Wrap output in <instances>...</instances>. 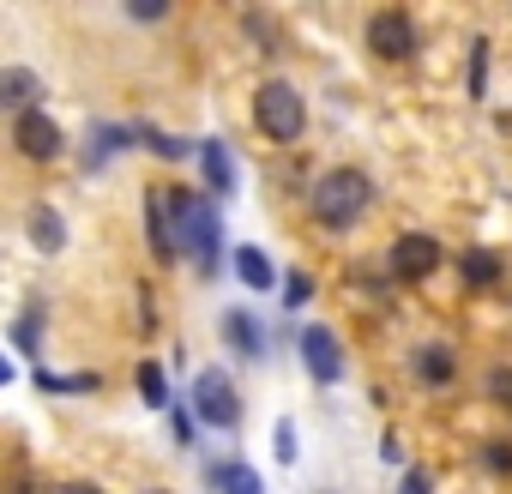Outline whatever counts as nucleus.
Masks as SVG:
<instances>
[{
  "label": "nucleus",
  "mask_w": 512,
  "mask_h": 494,
  "mask_svg": "<svg viewBox=\"0 0 512 494\" xmlns=\"http://www.w3.org/2000/svg\"><path fill=\"white\" fill-rule=\"evenodd\" d=\"M362 211H368V175H356V169H326V175L314 181V217H320L326 229H350Z\"/></svg>",
  "instance_id": "f257e3e1"
},
{
  "label": "nucleus",
  "mask_w": 512,
  "mask_h": 494,
  "mask_svg": "<svg viewBox=\"0 0 512 494\" xmlns=\"http://www.w3.org/2000/svg\"><path fill=\"white\" fill-rule=\"evenodd\" d=\"M253 121H260V133H266V139L296 145V139H302V127H308V103H302V91H296V85L272 79V85H260V97H253Z\"/></svg>",
  "instance_id": "f03ea898"
},
{
  "label": "nucleus",
  "mask_w": 512,
  "mask_h": 494,
  "mask_svg": "<svg viewBox=\"0 0 512 494\" xmlns=\"http://www.w3.org/2000/svg\"><path fill=\"white\" fill-rule=\"evenodd\" d=\"M169 199H175V217H181V247L193 254L199 272H211V266H217V241H223L211 199H199V193H175V187H169Z\"/></svg>",
  "instance_id": "7ed1b4c3"
},
{
  "label": "nucleus",
  "mask_w": 512,
  "mask_h": 494,
  "mask_svg": "<svg viewBox=\"0 0 512 494\" xmlns=\"http://www.w3.org/2000/svg\"><path fill=\"white\" fill-rule=\"evenodd\" d=\"M193 416L211 422V428H235L241 422V392H235V380L223 368H205L193 380Z\"/></svg>",
  "instance_id": "20e7f679"
},
{
  "label": "nucleus",
  "mask_w": 512,
  "mask_h": 494,
  "mask_svg": "<svg viewBox=\"0 0 512 494\" xmlns=\"http://www.w3.org/2000/svg\"><path fill=\"white\" fill-rule=\"evenodd\" d=\"M368 49H374L380 61H410V55H416V25H410V13H374Z\"/></svg>",
  "instance_id": "39448f33"
},
{
  "label": "nucleus",
  "mask_w": 512,
  "mask_h": 494,
  "mask_svg": "<svg viewBox=\"0 0 512 494\" xmlns=\"http://www.w3.org/2000/svg\"><path fill=\"white\" fill-rule=\"evenodd\" d=\"M13 145H19L31 163H49V157H61V127L49 121V109L19 115V121H13Z\"/></svg>",
  "instance_id": "423d86ee"
},
{
  "label": "nucleus",
  "mask_w": 512,
  "mask_h": 494,
  "mask_svg": "<svg viewBox=\"0 0 512 494\" xmlns=\"http://www.w3.org/2000/svg\"><path fill=\"white\" fill-rule=\"evenodd\" d=\"M434 266H440V241H434V235H404V241H392V278L416 284V278H428Z\"/></svg>",
  "instance_id": "0eeeda50"
},
{
  "label": "nucleus",
  "mask_w": 512,
  "mask_h": 494,
  "mask_svg": "<svg viewBox=\"0 0 512 494\" xmlns=\"http://www.w3.org/2000/svg\"><path fill=\"white\" fill-rule=\"evenodd\" d=\"M145 223H151V254L169 266V260L181 254V235H175V199H169V187H163V193H145Z\"/></svg>",
  "instance_id": "6e6552de"
},
{
  "label": "nucleus",
  "mask_w": 512,
  "mask_h": 494,
  "mask_svg": "<svg viewBox=\"0 0 512 494\" xmlns=\"http://www.w3.org/2000/svg\"><path fill=\"white\" fill-rule=\"evenodd\" d=\"M302 362H308L314 380H338V374H344V350H338V338H332L326 326H308V332H302Z\"/></svg>",
  "instance_id": "1a4fd4ad"
},
{
  "label": "nucleus",
  "mask_w": 512,
  "mask_h": 494,
  "mask_svg": "<svg viewBox=\"0 0 512 494\" xmlns=\"http://www.w3.org/2000/svg\"><path fill=\"white\" fill-rule=\"evenodd\" d=\"M235 278L247 290H278V266L260 254V247H235Z\"/></svg>",
  "instance_id": "9d476101"
},
{
  "label": "nucleus",
  "mask_w": 512,
  "mask_h": 494,
  "mask_svg": "<svg viewBox=\"0 0 512 494\" xmlns=\"http://www.w3.org/2000/svg\"><path fill=\"white\" fill-rule=\"evenodd\" d=\"M0 103L19 109V115H37V73L7 67V73H0Z\"/></svg>",
  "instance_id": "9b49d317"
},
{
  "label": "nucleus",
  "mask_w": 512,
  "mask_h": 494,
  "mask_svg": "<svg viewBox=\"0 0 512 494\" xmlns=\"http://www.w3.org/2000/svg\"><path fill=\"white\" fill-rule=\"evenodd\" d=\"M223 338L241 350V356H266V338H260V320L253 314H241V308H229L223 314Z\"/></svg>",
  "instance_id": "f8f14e48"
},
{
  "label": "nucleus",
  "mask_w": 512,
  "mask_h": 494,
  "mask_svg": "<svg viewBox=\"0 0 512 494\" xmlns=\"http://www.w3.org/2000/svg\"><path fill=\"white\" fill-rule=\"evenodd\" d=\"M199 169H205V181H211V193L223 199V193H235V169H229V151L217 145V139H205L199 145Z\"/></svg>",
  "instance_id": "ddd939ff"
},
{
  "label": "nucleus",
  "mask_w": 512,
  "mask_h": 494,
  "mask_svg": "<svg viewBox=\"0 0 512 494\" xmlns=\"http://www.w3.org/2000/svg\"><path fill=\"white\" fill-rule=\"evenodd\" d=\"M31 241L43 247V254H61V247H67V223H61V211H49V205H37L31 217Z\"/></svg>",
  "instance_id": "4468645a"
},
{
  "label": "nucleus",
  "mask_w": 512,
  "mask_h": 494,
  "mask_svg": "<svg viewBox=\"0 0 512 494\" xmlns=\"http://www.w3.org/2000/svg\"><path fill=\"white\" fill-rule=\"evenodd\" d=\"M211 482H217V494H266V482H260L253 464H217Z\"/></svg>",
  "instance_id": "2eb2a0df"
},
{
  "label": "nucleus",
  "mask_w": 512,
  "mask_h": 494,
  "mask_svg": "<svg viewBox=\"0 0 512 494\" xmlns=\"http://www.w3.org/2000/svg\"><path fill=\"white\" fill-rule=\"evenodd\" d=\"M416 374H422L428 386H446V380L458 374V362H452V350H440V344H428V350H416Z\"/></svg>",
  "instance_id": "dca6fc26"
},
{
  "label": "nucleus",
  "mask_w": 512,
  "mask_h": 494,
  "mask_svg": "<svg viewBox=\"0 0 512 494\" xmlns=\"http://www.w3.org/2000/svg\"><path fill=\"white\" fill-rule=\"evenodd\" d=\"M133 386H139V398H145L151 410H163V404H169V374H163V362H139Z\"/></svg>",
  "instance_id": "f3484780"
},
{
  "label": "nucleus",
  "mask_w": 512,
  "mask_h": 494,
  "mask_svg": "<svg viewBox=\"0 0 512 494\" xmlns=\"http://www.w3.org/2000/svg\"><path fill=\"white\" fill-rule=\"evenodd\" d=\"M127 139H139V133H133V127H97V133H91V169H97V163H109Z\"/></svg>",
  "instance_id": "a211bd4d"
},
{
  "label": "nucleus",
  "mask_w": 512,
  "mask_h": 494,
  "mask_svg": "<svg viewBox=\"0 0 512 494\" xmlns=\"http://www.w3.org/2000/svg\"><path fill=\"white\" fill-rule=\"evenodd\" d=\"M37 386H43V392H97V374H49V368H43Z\"/></svg>",
  "instance_id": "6ab92c4d"
},
{
  "label": "nucleus",
  "mask_w": 512,
  "mask_h": 494,
  "mask_svg": "<svg viewBox=\"0 0 512 494\" xmlns=\"http://www.w3.org/2000/svg\"><path fill=\"white\" fill-rule=\"evenodd\" d=\"M470 97H488V43H470Z\"/></svg>",
  "instance_id": "aec40b11"
},
{
  "label": "nucleus",
  "mask_w": 512,
  "mask_h": 494,
  "mask_svg": "<svg viewBox=\"0 0 512 494\" xmlns=\"http://www.w3.org/2000/svg\"><path fill=\"white\" fill-rule=\"evenodd\" d=\"M278 296H284V308H302V302H308V296H314V278H308V272H290V278H284V290H278Z\"/></svg>",
  "instance_id": "412c9836"
},
{
  "label": "nucleus",
  "mask_w": 512,
  "mask_h": 494,
  "mask_svg": "<svg viewBox=\"0 0 512 494\" xmlns=\"http://www.w3.org/2000/svg\"><path fill=\"white\" fill-rule=\"evenodd\" d=\"M272 434H278V440H272V446H278V458H284V464H296V452H302V440H296V422L284 416V422H278Z\"/></svg>",
  "instance_id": "4be33fe9"
},
{
  "label": "nucleus",
  "mask_w": 512,
  "mask_h": 494,
  "mask_svg": "<svg viewBox=\"0 0 512 494\" xmlns=\"http://www.w3.org/2000/svg\"><path fill=\"white\" fill-rule=\"evenodd\" d=\"M139 139H145V145H151L157 157H181V151H187L181 139H169V133H157V127H139Z\"/></svg>",
  "instance_id": "5701e85b"
},
{
  "label": "nucleus",
  "mask_w": 512,
  "mask_h": 494,
  "mask_svg": "<svg viewBox=\"0 0 512 494\" xmlns=\"http://www.w3.org/2000/svg\"><path fill=\"white\" fill-rule=\"evenodd\" d=\"M464 278H470V284H488V278H500V260H488V254H470V260H464Z\"/></svg>",
  "instance_id": "b1692460"
},
{
  "label": "nucleus",
  "mask_w": 512,
  "mask_h": 494,
  "mask_svg": "<svg viewBox=\"0 0 512 494\" xmlns=\"http://www.w3.org/2000/svg\"><path fill=\"white\" fill-rule=\"evenodd\" d=\"M37 326H43V308H31V314L13 326V344H19V350H37Z\"/></svg>",
  "instance_id": "393cba45"
},
{
  "label": "nucleus",
  "mask_w": 512,
  "mask_h": 494,
  "mask_svg": "<svg viewBox=\"0 0 512 494\" xmlns=\"http://www.w3.org/2000/svg\"><path fill=\"white\" fill-rule=\"evenodd\" d=\"M488 392H494V398H500V404L512 410V368H494V380H488Z\"/></svg>",
  "instance_id": "a878e982"
},
{
  "label": "nucleus",
  "mask_w": 512,
  "mask_h": 494,
  "mask_svg": "<svg viewBox=\"0 0 512 494\" xmlns=\"http://www.w3.org/2000/svg\"><path fill=\"white\" fill-rule=\"evenodd\" d=\"M127 13H133V19H163V0H133Z\"/></svg>",
  "instance_id": "bb28decb"
},
{
  "label": "nucleus",
  "mask_w": 512,
  "mask_h": 494,
  "mask_svg": "<svg viewBox=\"0 0 512 494\" xmlns=\"http://www.w3.org/2000/svg\"><path fill=\"white\" fill-rule=\"evenodd\" d=\"M404 494H428V476H422V470H410V476H404Z\"/></svg>",
  "instance_id": "cd10ccee"
},
{
  "label": "nucleus",
  "mask_w": 512,
  "mask_h": 494,
  "mask_svg": "<svg viewBox=\"0 0 512 494\" xmlns=\"http://www.w3.org/2000/svg\"><path fill=\"white\" fill-rule=\"evenodd\" d=\"M61 494H103V488H91V482H67Z\"/></svg>",
  "instance_id": "c85d7f7f"
}]
</instances>
